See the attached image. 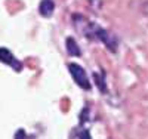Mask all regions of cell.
<instances>
[{
  "label": "cell",
  "instance_id": "obj_1",
  "mask_svg": "<svg viewBox=\"0 0 148 139\" xmlns=\"http://www.w3.org/2000/svg\"><path fill=\"white\" fill-rule=\"evenodd\" d=\"M68 67H70V73L73 74L76 83L82 87V89L89 90L90 89V83H89V79H88V75H86L84 70L80 65H77V64H70Z\"/></svg>",
  "mask_w": 148,
  "mask_h": 139
},
{
  "label": "cell",
  "instance_id": "obj_2",
  "mask_svg": "<svg viewBox=\"0 0 148 139\" xmlns=\"http://www.w3.org/2000/svg\"><path fill=\"white\" fill-rule=\"evenodd\" d=\"M0 61L5 62V64L12 65L15 71H21L22 70V64H21L19 61L15 59V56L12 55V52H10V50H8L6 47H0Z\"/></svg>",
  "mask_w": 148,
  "mask_h": 139
},
{
  "label": "cell",
  "instance_id": "obj_3",
  "mask_svg": "<svg viewBox=\"0 0 148 139\" xmlns=\"http://www.w3.org/2000/svg\"><path fill=\"white\" fill-rule=\"evenodd\" d=\"M55 10V3L52 0H42L40 6H39V12L43 16H51Z\"/></svg>",
  "mask_w": 148,
  "mask_h": 139
},
{
  "label": "cell",
  "instance_id": "obj_4",
  "mask_svg": "<svg viewBox=\"0 0 148 139\" xmlns=\"http://www.w3.org/2000/svg\"><path fill=\"white\" fill-rule=\"evenodd\" d=\"M98 37L108 46V49L110 50H116V43H114V40L110 37V34L105 31V30H102V28H98Z\"/></svg>",
  "mask_w": 148,
  "mask_h": 139
},
{
  "label": "cell",
  "instance_id": "obj_5",
  "mask_svg": "<svg viewBox=\"0 0 148 139\" xmlns=\"http://www.w3.org/2000/svg\"><path fill=\"white\" fill-rule=\"evenodd\" d=\"M67 50H68V53L73 55V56H79L82 52H80V47L77 46L76 40L73 39V37H68L67 39Z\"/></svg>",
  "mask_w": 148,
  "mask_h": 139
},
{
  "label": "cell",
  "instance_id": "obj_6",
  "mask_svg": "<svg viewBox=\"0 0 148 139\" xmlns=\"http://www.w3.org/2000/svg\"><path fill=\"white\" fill-rule=\"evenodd\" d=\"M93 77H95V80H96V84H98V87L102 90V92H105L107 90V87H105V81H104V79L102 77H99L98 74H93Z\"/></svg>",
  "mask_w": 148,
  "mask_h": 139
},
{
  "label": "cell",
  "instance_id": "obj_7",
  "mask_svg": "<svg viewBox=\"0 0 148 139\" xmlns=\"http://www.w3.org/2000/svg\"><path fill=\"white\" fill-rule=\"evenodd\" d=\"M15 139H25V132H24L22 129H19L15 135Z\"/></svg>",
  "mask_w": 148,
  "mask_h": 139
},
{
  "label": "cell",
  "instance_id": "obj_8",
  "mask_svg": "<svg viewBox=\"0 0 148 139\" xmlns=\"http://www.w3.org/2000/svg\"><path fill=\"white\" fill-rule=\"evenodd\" d=\"M80 139H92V138H90V135H89L88 130H83V132L80 133Z\"/></svg>",
  "mask_w": 148,
  "mask_h": 139
}]
</instances>
